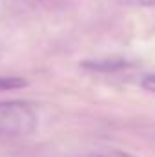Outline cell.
Returning a JSON list of instances; mask_svg holds the SVG:
<instances>
[{
  "instance_id": "cell-1",
  "label": "cell",
  "mask_w": 155,
  "mask_h": 157,
  "mask_svg": "<svg viewBox=\"0 0 155 157\" xmlns=\"http://www.w3.org/2000/svg\"><path fill=\"white\" fill-rule=\"evenodd\" d=\"M39 117L26 101L0 102V137H24L37 130Z\"/></svg>"
},
{
  "instance_id": "cell-2",
  "label": "cell",
  "mask_w": 155,
  "mask_h": 157,
  "mask_svg": "<svg viewBox=\"0 0 155 157\" xmlns=\"http://www.w3.org/2000/svg\"><path fill=\"white\" fill-rule=\"evenodd\" d=\"M130 66L128 60L124 59H95V60H82L80 68L97 71V73H115L120 70H126Z\"/></svg>"
},
{
  "instance_id": "cell-3",
  "label": "cell",
  "mask_w": 155,
  "mask_h": 157,
  "mask_svg": "<svg viewBox=\"0 0 155 157\" xmlns=\"http://www.w3.org/2000/svg\"><path fill=\"white\" fill-rule=\"evenodd\" d=\"M29 82L24 77L17 75H0V91H9V90H22Z\"/></svg>"
},
{
  "instance_id": "cell-4",
  "label": "cell",
  "mask_w": 155,
  "mask_h": 157,
  "mask_svg": "<svg viewBox=\"0 0 155 157\" xmlns=\"http://www.w3.org/2000/svg\"><path fill=\"white\" fill-rule=\"evenodd\" d=\"M141 88L142 90H146L148 93H153L155 91V77L153 73H144V75H141Z\"/></svg>"
},
{
  "instance_id": "cell-5",
  "label": "cell",
  "mask_w": 155,
  "mask_h": 157,
  "mask_svg": "<svg viewBox=\"0 0 155 157\" xmlns=\"http://www.w3.org/2000/svg\"><path fill=\"white\" fill-rule=\"evenodd\" d=\"M117 2L130 7H153L155 0H117Z\"/></svg>"
},
{
  "instance_id": "cell-6",
  "label": "cell",
  "mask_w": 155,
  "mask_h": 157,
  "mask_svg": "<svg viewBox=\"0 0 155 157\" xmlns=\"http://www.w3.org/2000/svg\"><path fill=\"white\" fill-rule=\"evenodd\" d=\"M95 157H97V155H95Z\"/></svg>"
}]
</instances>
